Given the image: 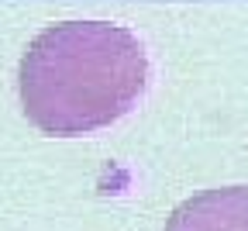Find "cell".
<instances>
[{
	"label": "cell",
	"mask_w": 248,
	"mask_h": 231,
	"mask_svg": "<svg viewBox=\"0 0 248 231\" xmlns=\"http://www.w3.org/2000/svg\"><path fill=\"white\" fill-rule=\"evenodd\" d=\"M162 231H248V186H217L186 197Z\"/></svg>",
	"instance_id": "7a4b0ae2"
},
{
	"label": "cell",
	"mask_w": 248,
	"mask_h": 231,
	"mask_svg": "<svg viewBox=\"0 0 248 231\" xmlns=\"http://www.w3.org/2000/svg\"><path fill=\"white\" fill-rule=\"evenodd\" d=\"M148 73V52L135 31L110 21H62L28 42L17 97L42 135H93L135 111Z\"/></svg>",
	"instance_id": "6da1fadb"
}]
</instances>
